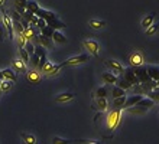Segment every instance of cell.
Listing matches in <instances>:
<instances>
[{"label":"cell","instance_id":"obj_37","mask_svg":"<svg viewBox=\"0 0 159 144\" xmlns=\"http://www.w3.org/2000/svg\"><path fill=\"white\" fill-rule=\"evenodd\" d=\"M17 42H19V48H23V46L26 45V37L25 35H23V32H19L17 33Z\"/></svg>","mask_w":159,"mask_h":144},{"label":"cell","instance_id":"obj_46","mask_svg":"<svg viewBox=\"0 0 159 144\" xmlns=\"http://www.w3.org/2000/svg\"><path fill=\"white\" fill-rule=\"evenodd\" d=\"M156 84H158V86H159V81H158V82H156Z\"/></svg>","mask_w":159,"mask_h":144},{"label":"cell","instance_id":"obj_42","mask_svg":"<svg viewBox=\"0 0 159 144\" xmlns=\"http://www.w3.org/2000/svg\"><path fill=\"white\" fill-rule=\"evenodd\" d=\"M32 59H34V61H32V63H34L35 66H38L39 65V56L36 54H34L32 55Z\"/></svg>","mask_w":159,"mask_h":144},{"label":"cell","instance_id":"obj_3","mask_svg":"<svg viewBox=\"0 0 159 144\" xmlns=\"http://www.w3.org/2000/svg\"><path fill=\"white\" fill-rule=\"evenodd\" d=\"M155 88H158V84H156V81H153V79H151V81H146V82H140L138 84V85H133L130 89H133L134 94H148L149 91L155 89Z\"/></svg>","mask_w":159,"mask_h":144},{"label":"cell","instance_id":"obj_38","mask_svg":"<svg viewBox=\"0 0 159 144\" xmlns=\"http://www.w3.org/2000/svg\"><path fill=\"white\" fill-rule=\"evenodd\" d=\"M156 30H158V25H156V23H152L151 26L146 28V35H155Z\"/></svg>","mask_w":159,"mask_h":144},{"label":"cell","instance_id":"obj_28","mask_svg":"<svg viewBox=\"0 0 159 144\" xmlns=\"http://www.w3.org/2000/svg\"><path fill=\"white\" fill-rule=\"evenodd\" d=\"M20 137H22V140L25 141L26 144H35V143H36V138H35V136H32V134H28V133H22Z\"/></svg>","mask_w":159,"mask_h":144},{"label":"cell","instance_id":"obj_22","mask_svg":"<svg viewBox=\"0 0 159 144\" xmlns=\"http://www.w3.org/2000/svg\"><path fill=\"white\" fill-rule=\"evenodd\" d=\"M155 16H156V13H155V12L149 13V15H148V16H146V17H145V19H143V20H142V26H143V28L146 29L148 26H151L152 23L155 22Z\"/></svg>","mask_w":159,"mask_h":144},{"label":"cell","instance_id":"obj_5","mask_svg":"<svg viewBox=\"0 0 159 144\" xmlns=\"http://www.w3.org/2000/svg\"><path fill=\"white\" fill-rule=\"evenodd\" d=\"M88 61V55L87 54H81L78 55V56H72L70 58V59H67L65 62H62L61 65L64 66H74V65H80V63H84V62Z\"/></svg>","mask_w":159,"mask_h":144},{"label":"cell","instance_id":"obj_16","mask_svg":"<svg viewBox=\"0 0 159 144\" xmlns=\"http://www.w3.org/2000/svg\"><path fill=\"white\" fill-rule=\"evenodd\" d=\"M146 71H148V74H149V76H151V79H153V81L158 82L159 81V68L158 66L149 65V66H146Z\"/></svg>","mask_w":159,"mask_h":144},{"label":"cell","instance_id":"obj_13","mask_svg":"<svg viewBox=\"0 0 159 144\" xmlns=\"http://www.w3.org/2000/svg\"><path fill=\"white\" fill-rule=\"evenodd\" d=\"M26 78H28V81H29L30 84L38 85L42 81V75L39 74L38 71H29V72H26Z\"/></svg>","mask_w":159,"mask_h":144},{"label":"cell","instance_id":"obj_26","mask_svg":"<svg viewBox=\"0 0 159 144\" xmlns=\"http://www.w3.org/2000/svg\"><path fill=\"white\" fill-rule=\"evenodd\" d=\"M15 6H16V12L22 15L26 10V0H15Z\"/></svg>","mask_w":159,"mask_h":144},{"label":"cell","instance_id":"obj_6","mask_svg":"<svg viewBox=\"0 0 159 144\" xmlns=\"http://www.w3.org/2000/svg\"><path fill=\"white\" fill-rule=\"evenodd\" d=\"M104 63H106V66H107V68H109V69L111 71L114 75H120V74H123V71H125L123 65H121L119 61H116V59H107Z\"/></svg>","mask_w":159,"mask_h":144},{"label":"cell","instance_id":"obj_21","mask_svg":"<svg viewBox=\"0 0 159 144\" xmlns=\"http://www.w3.org/2000/svg\"><path fill=\"white\" fill-rule=\"evenodd\" d=\"M38 42H39V45L43 46V48H51L52 46V37L43 36V35L38 36Z\"/></svg>","mask_w":159,"mask_h":144},{"label":"cell","instance_id":"obj_34","mask_svg":"<svg viewBox=\"0 0 159 144\" xmlns=\"http://www.w3.org/2000/svg\"><path fill=\"white\" fill-rule=\"evenodd\" d=\"M146 95H148V98L153 99L155 103H159V89H158V88H155V89L149 91V92H148Z\"/></svg>","mask_w":159,"mask_h":144},{"label":"cell","instance_id":"obj_33","mask_svg":"<svg viewBox=\"0 0 159 144\" xmlns=\"http://www.w3.org/2000/svg\"><path fill=\"white\" fill-rule=\"evenodd\" d=\"M126 101V95H121V97H117V98H114L113 101V107L114 108H121L123 107V104Z\"/></svg>","mask_w":159,"mask_h":144},{"label":"cell","instance_id":"obj_44","mask_svg":"<svg viewBox=\"0 0 159 144\" xmlns=\"http://www.w3.org/2000/svg\"><path fill=\"white\" fill-rule=\"evenodd\" d=\"M3 3H4V0H0V7L3 6Z\"/></svg>","mask_w":159,"mask_h":144},{"label":"cell","instance_id":"obj_19","mask_svg":"<svg viewBox=\"0 0 159 144\" xmlns=\"http://www.w3.org/2000/svg\"><path fill=\"white\" fill-rule=\"evenodd\" d=\"M2 76H3V79H10V81H13V82H16V74L13 72L12 69H9V68H6V69L2 71Z\"/></svg>","mask_w":159,"mask_h":144},{"label":"cell","instance_id":"obj_39","mask_svg":"<svg viewBox=\"0 0 159 144\" xmlns=\"http://www.w3.org/2000/svg\"><path fill=\"white\" fill-rule=\"evenodd\" d=\"M23 48H25V49L28 50V52H29V55H34V54H35V46L32 45V43H30V41L26 42V45L23 46Z\"/></svg>","mask_w":159,"mask_h":144},{"label":"cell","instance_id":"obj_14","mask_svg":"<svg viewBox=\"0 0 159 144\" xmlns=\"http://www.w3.org/2000/svg\"><path fill=\"white\" fill-rule=\"evenodd\" d=\"M96 104H94V108H97L100 112L106 111L107 110V107H109V103H107V99H106V97H96Z\"/></svg>","mask_w":159,"mask_h":144},{"label":"cell","instance_id":"obj_9","mask_svg":"<svg viewBox=\"0 0 159 144\" xmlns=\"http://www.w3.org/2000/svg\"><path fill=\"white\" fill-rule=\"evenodd\" d=\"M133 71H134V74H136V76L139 78V82L151 81V76H149V74H148L146 68H143V65L142 66H133Z\"/></svg>","mask_w":159,"mask_h":144},{"label":"cell","instance_id":"obj_24","mask_svg":"<svg viewBox=\"0 0 159 144\" xmlns=\"http://www.w3.org/2000/svg\"><path fill=\"white\" fill-rule=\"evenodd\" d=\"M52 39H54V42H57V43H65L67 42V37L64 36L61 32H58V30H54V35H52Z\"/></svg>","mask_w":159,"mask_h":144},{"label":"cell","instance_id":"obj_12","mask_svg":"<svg viewBox=\"0 0 159 144\" xmlns=\"http://www.w3.org/2000/svg\"><path fill=\"white\" fill-rule=\"evenodd\" d=\"M35 15H36L38 17L45 19V22H49V20H52V19H55V17H57V15H55L54 12H49V10H45V9H41V7L35 12Z\"/></svg>","mask_w":159,"mask_h":144},{"label":"cell","instance_id":"obj_30","mask_svg":"<svg viewBox=\"0 0 159 144\" xmlns=\"http://www.w3.org/2000/svg\"><path fill=\"white\" fill-rule=\"evenodd\" d=\"M26 9L30 10L32 13H35L39 9V4L36 2H34V0H26Z\"/></svg>","mask_w":159,"mask_h":144},{"label":"cell","instance_id":"obj_15","mask_svg":"<svg viewBox=\"0 0 159 144\" xmlns=\"http://www.w3.org/2000/svg\"><path fill=\"white\" fill-rule=\"evenodd\" d=\"M12 66L16 72H20V74H26V72H28V69H26V63L22 61V59H15V61L12 62Z\"/></svg>","mask_w":159,"mask_h":144},{"label":"cell","instance_id":"obj_47","mask_svg":"<svg viewBox=\"0 0 159 144\" xmlns=\"http://www.w3.org/2000/svg\"><path fill=\"white\" fill-rule=\"evenodd\" d=\"M0 20H2V16H0Z\"/></svg>","mask_w":159,"mask_h":144},{"label":"cell","instance_id":"obj_27","mask_svg":"<svg viewBox=\"0 0 159 144\" xmlns=\"http://www.w3.org/2000/svg\"><path fill=\"white\" fill-rule=\"evenodd\" d=\"M116 85L120 86L121 89H125V91H126V89H130V88H132V84H130L127 79H125V78L117 79V81H116Z\"/></svg>","mask_w":159,"mask_h":144},{"label":"cell","instance_id":"obj_25","mask_svg":"<svg viewBox=\"0 0 159 144\" xmlns=\"http://www.w3.org/2000/svg\"><path fill=\"white\" fill-rule=\"evenodd\" d=\"M88 25L91 26L93 29L98 30V29L104 28V26H106V22L104 20H97V19H91V20H88Z\"/></svg>","mask_w":159,"mask_h":144},{"label":"cell","instance_id":"obj_4","mask_svg":"<svg viewBox=\"0 0 159 144\" xmlns=\"http://www.w3.org/2000/svg\"><path fill=\"white\" fill-rule=\"evenodd\" d=\"M83 46H84V49L88 50V54L94 55V56H98V55H100V43H98L97 41H94V39L84 41Z\"/></svg>","mask_w":159,"mask_h":144},{"label":"cell","instance_id":"obj_23","mask_svg":"<svg viewBox=\"0 0 159 144\" xmlns=\"http://www.w3.org/2000/svg\"><path fill=\"white\" fill-rule=\"evenodd\" d=\"M12 84H13V81H10V79H2V82H0V92L10 91L12 89Z\"/></svg>","mask_w":159,"mask_h":144},{"label":"cell","instance_id":"obj_43","mask_svg":"<svg viewBox=\"0 0 159 144\" xmlns=\"http://www.w3.org/2000/svg\"><path fill=\"white\" fill-rule=\"evenodd\" d=\"M3 41V30H2V28H0V42Z\"/></svg>","mask_w":159,"mask_h":144},{"label":"cell","instance_id":"obj_31","mask_svg":"<svg viewBox=\"0 0 159 144\" xmlns=\"http://www.w3.org/2000/svg\"><path fill=\"white\" fill-rule=\"evenodd\" d=\"M109 92V84H106L104 86H100V88H97L96 91V95L94 97H106Z\"/></svg>","mask_w":159,"mask_h":144},{"label":"cell","instance_id":"obj_41","mask_svg":"<svg viewBox=\"0 0 159 144\" xmlns=\"http://www.w3.org/2000/svg\"><path fill=\"white\" fill-rule=\"evenodd\" d=\"M52 143H54V144H61V143H68V140H64V138H59V137H54V138H52Z\"/></svg>","mask_w":159,"mask_h":144},{"label":"cell","instance_id":"obj_40","mask_svg":"<svg viewBox=\"0 0 159 144\" xmlns=\"http://www.w3.org/2000/svg\"><path fill=\"white\" fill-rule=\"evenodd\" d=\"M36 26H38L39 29L45 28V26H46V22H45V19H42V17H38V22H36Z\"/></svg>","mask_w":159,"mask_h":144},{"label":"cell","instance_id":"obj_11","mask_svg":"<svg viewBox=\"0 0 159 144\" xmlns=\"http://www.w3.org/2000/svg\"><path fill=\"white\" fill-rule=\"evenodd\" d=\"M142 98H143L142 94H133L132 97H129V98L126 97V101H125V104H123L121 110H126V108H129V107H132V105H134V104H138Z\"/></svg>","mask_w":159,"mask_h":144},{"label":"cell","instance_id":"obj_8","mask_svg":"<svg viewBox=\"0 0 159 144\" xmlns=\"http://www.w3.org/2000/svg\"><path fill=\"white\" fill-rule=\"evenodd\" d=\"M123 78L127 79V81L132 84V86H133V85H138V84H140V82H139V78L136 76V74H134L133 66L125 68V71H123Z\"/></svg>","mask_w":159,"mask_h":144},{"label":"cell","instance_id":"obj_35","mask_svg":"<svg viewBox=\"0 0 159 144\" xmlns=\"http://www.w3.org/2000/svg\"><path fill=\"white\" fill-rule=\"evenodd\" d=\"M111 95H113V98H117V97H121V95H126V91L116 85L113 89H111Z\"/></svg>","mask_w":159,"mask_h":144},{"label":"cell","instance_id":"obj_7","mask_svg":"<svg viewBox=\"0 0 159 144\" xmlns=\"http://www.w3.org/2000/svg\"><path fill=\"white\" fill-rule=\"evenodd\" d=\"M129 63L130 66H142L145 63V58L140 50H134L133 54L129 56Z\"/></svg>","mask_w":159,"mask_h":144},{"label":"cell","instance_id":"obj_20","mask_svg":"<svg viewBox=\"0 0 159 144\" xmlns=\"http://www.w3.org/2000/svg\"><path fill=\"white\" fill-rule=\"evenodd\" d=\"M72 98H74V94H71V92H65V94L58 95V97L55 98V101L59 103V104H62V103H68V101H71Z\"/></svg>","mask_w":159,"mask_h":144},{"label":"cell","instance_id":"obj_36","mask_svg":"<svg viewBox=\"0 0 159 144\" xmlns=\"http://www.w3.org/2000/svg\"><path fill=\"white\" fill-rule=\"evenodd\" d=\"M41 30H42V35H43V36L52 37V35H54V29L51 28V26H48V25H46L45 28H42Z\"/></svg>","mask_w":159,"mask_h":144},{"label":"cell","instance_id":"obj_1","mask_svg":"<svg viewBox=\"0 0 159 144\" xmlns=\"http://www.w3.org/2000/svg\"><path fill=\"white\" fill-rule=\"evenodd\" d=\"M152 107H155V101L151 98H146V99H140L138 104H134V105H132V107L126 108L127 110V112L129 114H134V115H143L146 114L149 110H151Z\"/></svg>","mask_w":159,"mask_h":144},{"label":"cell","instance_id":"obj_29","mask_svg":"<svg viewBox=\"0 0 159 144\" xmlns=\"http://www.w3.org/2000/svg\"><path fill=\"white\" fill-rule=\"evenodd\" d=\"M23 35H25L26 41H32V39L35 37V32H34V29H30L29 26H25V28H23Z\"/></svg>","mask_w":159,"mask_h":144},{"label":"cell","instance_id":"obj_2","mask_svg":"<svg viewBox=\"0 0 159 144\" xmlns=\"http://www.w3.org/2000/svg\"><path fill=\"white\" fill-rule=\"evenodd\" d=\"M121 112H123L121 108H114L113 111L107 115V121H106L107 130L114 131V130L117 128V125L120 124V120H121Z\"/></svg>","mask_w":159,"mask_h":144},{"label":"cell","instance_id":"obj_17","mask_svg":"<svg viewBox=\"0 0 159 144\" xmlns=\"http://www.w3.org/2000/svg\"><path fill=\"white\" fill-rule=\"evenodd\" d=\"M101 81L104 84H116V81H117V76L114 74H111V72H104V74L101 75Z\"/></svg>","mask_w":159,"mask_h":144},{"label":"cell","instance_id":"obj_10","mask_svg":"<svg viewBox=\"0 0 159 144\" xmlns=\"http://www.w3.org/2000/svg\"><path fill=\"white\" fill-rule=\"evenodd\" d=\"M3 23L4 26L7 28V32H9V39H13L15 33H13V22H12V17L9 15L6 10H4V15H3Z\"/></svg>","mask_w":159,"mask_h":144},{"label":"cell","instance_id":"obj_32","mask_svg":"<svg viewBox=\"0 0 159 144\" xmlns=\"http://www.w3.org/2000/svg\"><path fill=\"white\" fill-rule=\"evenodd\" d=\"M19 54H20V59L25 63H29V59H30V56H29V52L25 49V48H19Z\"/></svg>","mask_w":159,"mask_h":144},{"label":"cell","instance_id":"obj_18","mask_svg":"<svg viewBox=\"0 0 159 144\" xmlns=\"http://www.w3.org/2000/svg\"><path fill=\"white\" fill-rule=\"evenodd\" d=\"M46 25L51 26L54 30H58V29H65V23L59 20L58 17H55V19H52V20H49V22H46Z\"/></svg>","mask_w":159,"mask_h":144},{"label":"cell","instance_id":"obj_45","mask_svg":"<svg viewBox=\"0 0 159 144\" xmlns=\"http://www.w3.org/2000/svg\"><path fill=\"white\" fill-rule=\"evenodd\" d=\"M2 79H3V76H2V71H0V81H2Z\"/></svg>","mask_w":159,"mask_h":144}]
</instances>
